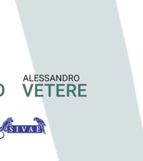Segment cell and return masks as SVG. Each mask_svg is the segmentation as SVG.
<instances>
[{"instance_id": "obj_1", "label": "cell", "mask_w": 143, "mask_h": 161, "mask_svg": "<svg viewBox=\"0 0 143 161\" xmlns=\"http://www.w3.org/2000/svg\"><path fill=\"white\" fill-rule=\"evenodd\" d=\"M67 96L69 97V93L70 92H72L73 93V96L74 97H76L75 93H74V91L76 90V86L74 84H67Z\"/></svg>"}, {"instance_id": "obj_2", "label": "cell", "mask_w": 143, "mask_h": 161, "mask_svg": "<svg viewBox=\"0 0 143 161\" xmlns=\"http://www.w3.org/2000/svg\"><path fill=\"white\" fill-rule=\"evenodd\" d=\"M45 86H48L49 87V91H48V94H49V97H51V96H52V90H51V87L52 86H55V84H47V83H46L44 85Z\"/></svg>"}, {"instance_id": "obj_3", "label": "cell", "mask_w": 143, "mask_h": 161, "mask_svg": "<svg viewBox=\"0 0 143 161\" xmlns=\"http://www.w3.org/2000/svg\"><path fill=\"white\" fill-rule=\"evenodd\" d=\"M4 92H5V88H4V86H3V84L0 83V97L3 95Z\"/></svg>"}, {"instance_id": "obj_4", "label": "cell", "mask_w": 143, "mask_h": 161, "mask_svg": "<svg viewBox=\"0 0 143 161\" xmlns=\"http://www.w3.org/2000/svg\"><path fill=\"white\" fill-rule=\"evenodd\" d=\"M33 86H34V84H31V86H30V90L29 91L28 97H29V96H30V93H31V90H32V88H33Z\"/></svg>"}, {"instance_id": "obj_5", "label": "cell", "mask_w": 143, "mask_h": 161, "mask_svg": "<svg viewBox=\"0 0 143 161\" xmlns=\"http://www.w3.org/2000/svg\"><path fill=\"white\" fill-rule=\"evenodd\" d=\"M79 79H80V77H79V75H75L74 77V80L75 81H78V80H79Z\"/></svg>"}, {"instance_id": "obj_6", "label": "cell", "mask_w": 143, "mask_h": 161, "mask_svg": "<svg viewBox=\"0 0 143 161\" xmlns=\"http://www.w3.org/2000/svg\"><path fill=\"white\" fill-rule=\"evenodd\" d=\"M63 81H67V80H68V77L66 75H63Z\"/></svg>"}, {"instance_id": "obj_7", "label": "cell", "mask_w": 143, "mask_h": 161, "mask_svg": "<svg viewBox=\"0 0 143 161\" xmlns=\"http://www.w3.org/2000/svg\"><path fill=\"white\" fill-rule=\"evenodd\" d=\"M73 75H69V80H70V79H72V80H73Z\"/></svg>"}, {"instance_id": "obj_8", "label": "cell", "mask_w": 143, "mask_h": 161, "mask_svg": "<svg viewBox=\"0 0 143 161\" xmlns=\"http://www.w3.org/2000/svg\"><path fill=\"white\" fill-rule=\"evenodd\" d=\"M52 80H54V81H56V80H55V78H54V75H52V78H51V79H50V80L52 81Z\"/></svg>"}, {"instance_id": "obj_9", "label": "cell", "mask_w": 143, "mask_h": 161, "mask_svg": "<svg viewBox=\"0 0 143 161\" xmlns=\"http://www.w3.org/2000/svg\"><path fill=\"white\" fill-rule=\"evenodd\" d=\"M48 77H49V75H45V78H46V79H45V81H49V79L48 78Z\"/></svg>"}]
</instances>
